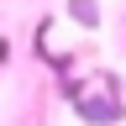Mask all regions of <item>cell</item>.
Segmentation results:
<instances>
[{"label": "cell", "mask_w": 126, "mask_h": 126, "mask_svg": "<svg viewBox=\"0 0 126 126\" xmlns=\"http://www.w3.org/2000/svg\"><path fill=\"white\" fill-rule=\"evenodd\" d=\"M100 79H105L100 94L84 89V94L74 100V116L84 121V126H116V121H126V89H121L110 74H100Z\"/></svg>", "instance_id": "1"}, {"label": "cell", "mask_w": 126, "mask_h": 126, "mask_svg": "<svg viewBox=\"0 0 126 126\" xmlns=\"http://www.w3.org/2000/svg\"><path fill=\"white\" fill-rule=\"evenodd\" d=\"M68 21H79L84 32H100V0H68Z\"/></svg>", "instance_id": "2"}]
</instances>
